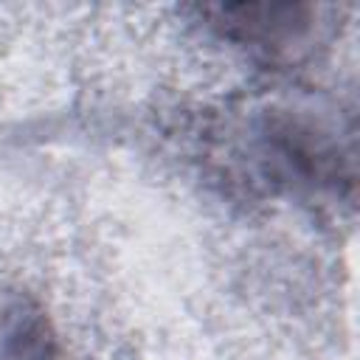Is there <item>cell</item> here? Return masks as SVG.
I'll return each instance as SVG.
<instances>
[{
  "mask_svg": "<svg viewBox=\"0 0 360 360\" xmlns=\"http://www.w3.org/2000/svg\"><path fill=\"white\" fill-rule=\"evenodd\" d=\"M0 360H68L48 309L17 284H0Z\"/></svg>",
  "mask_w": 360,
  "mask_h": 360,
  "instance_id": "3",
  "label": "cell"
},
{
  "mask_svg": "<svg viewBox=\"0 0 360 360\" xmlns=\"http://www.w3.org/2000/svg\"><path fill=\"white\" fill-rule=\"evenodd\" d=\"M208 25L245 48L281 56L309 39L315 31L318 8L298 3H239V6H202Z\"/></svg>",
  "mask_w": 360,
  "mask_h": 360,
  "instance_id": "2",
  "label": "cell"
},
{
  "mask_svg": "<svg viewBox=\"0 0 360 360\" xmlns=\"http://www.w3.org/2000/svg\"><path fill=\"white\" fill-rule=\"evenodd\" d=\"M250 169L256 183L290 197H352L354 138L307 110H264L253 124Z\"/></svg>",
  "mask_w": 360,
  "mask_h": 360,
  "instance_id": "1",
  "label": "cell"
}]
</instances>
